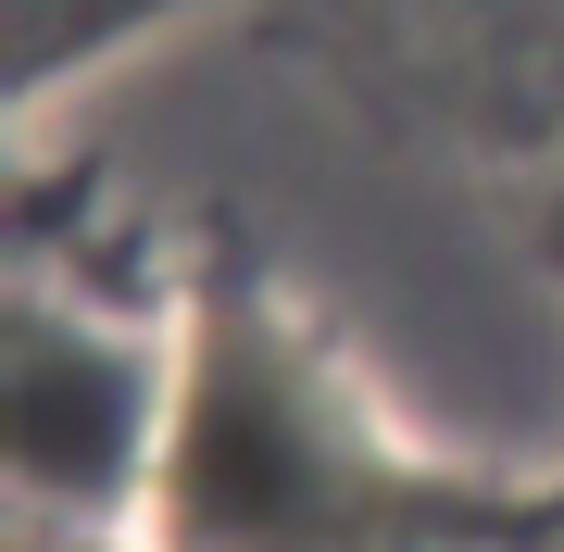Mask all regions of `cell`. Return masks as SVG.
I'll return each instance as SVG.
<instances>
[{
    "instance_id": "obj_2",
    "label": "cell",
    "mask_w": 564,
    "mask_h": 552,
    "mask_svg": "<svg viewBox=\"0 0 564 552\" xmlns=\"http://www.w3.org/2000/svg\"><path fill=\"white\" fill-rule=\"evenodd\" d=\"M139 0H25V25H39V51L51 39H88V25H126Z\"/></svg>"
},
{
    "instance_id": "obj_1",
    "label": "cell",
    "mask_w": 564,
    "mask_h": 552,
    "mask_svg": "<svg viewBox=\"0 0 564 552\" xmlns=\"http://www.w3.org/2000/svg\"><path fill=\"white\" fill-rule=\"evenodd\" d=\"M0 440H13V490L39 515H126L163 465V377L126 351L113 314H13V377H0Z\"/></svg>"
}]
</instances>
